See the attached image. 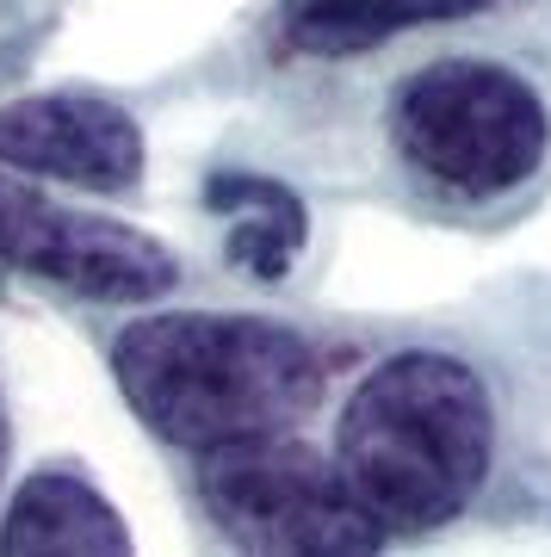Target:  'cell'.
Wrapping results in <instances>:
<instances>
[{"instance_id": "obj_2", "label": "cell", "mask_w": 551, "mask_h": 557, "mask_svg": "<svg viewBox=\"0 0 551 557\" xmlns=\"http://www.w3.org/2000/svg\"><path fill=\"white\" fill-rule=\"evenodd\" d=\"M322 168L446 236H509L551 199V0L415 25L329 62H292Z\"/></svg>"}, {"instance_id": "obj_5", "label": "cell", "mask_w": 551, "mask_h": 557, "mask_svg": "<svg viewBox=\"0 0 551 557\" xmlns=\"http://www.w3.org/2000/svg\"><path fill=\"white\" fill-rule=\"evenodd\" d=\"M0 260L62 298L143 310L186 285V260L137 223L99 218L87 205L44 199L38 186L0 174Z\"/></svg>"}, {"instance_id": "obj_3", "label": "cell", "mask_w": 551, "mask_h": 557, "mask_svg": "<svg viewBox=\"0 0 551 557\" xmlns=\"http://www.w3.org/2000/svg\"><path fill=\"white\" fill-rule=\"evenodd\" d=\"M366 341L260 310H143L112 335L106 366L149 440L211 453L329 421Z\"/></svg>"}, {"instance_id": "obj_7", "label": "cell", "mask_w": 551, "mask_h": 557, "mask_svg": "<svg viewBox=\"0 0 551 557\" xmlns=\"http://www.w3.org/2000/svg\"><path fill=\"white\" fill-rule=\"evenodd\" d=\"M0 552L38 557V552H131L124 515L99 496L81 458H44L38 471L20 483V496L0 515Z\"/></svg>"}, {"instance_id": "obj_1", "label": "cell", "mask_w": 551, "mask_h": 557, "mask_svg": "<svg viewBox=\"0 0 551 557\" xmlns=\"http://www.w3.org/2000/svg\"><path fill=\"white\" fill-rule=\"evenodd\" d=\"M329 453L391 545L551 527V273L372 335Z\"/></svg>"}, {"instance_id": "obj_4", "label": "cell", "mask_w": 551, "mask_h": 557, "mask_svg": "<svg viewBox=\"0 0 551 557\" xmlns=\"http://www.w3.org/2000/svg\"><path fill=\"white\" fill-rule=\"evenodd\" d=\"M186 502L205 533L236 552L285 557H359L391 539L347 490L329 440L267 434L211 453H186Z\"/></svg>"}, {"instance_id": "obj_10", "label": "cell", "mask_w": 551, "mask_h": 557, "mask_svg": "<svg viewBox=\"0 0 551 557\" xmlns=\"http://www.w3.org/2000/svg\"><path fill=\"white\" fill-rule=\"evenodd\" d=\"M7 465H13V409H7V391H0V490H7Z\"/></svg>"}, {"instance_id": "obj_6", "label": "cell", "mask_w": 551, "mask_h": 557, "mask_svg": "<svg viewBox=\"0 0 551 557\" xmlns=\"http://www.w3.org/2000/svg\"><path fill=\"white\" fill-rule=\"evenodd\" d=\"M0 168L99 199H137L149 174L137 112L99 87H57L0 106Z\"/></svg>"}, {"instance_id": "obj_8", "label": "cell", "mask_w": 551, "mask_h": 557, "mask_svg": "<svg viewBox=\"0 0 551 557\" xmlns=\"http://www.w3.org/2000/svg\"><path fill=\"white\" fill-rule=\"evenodd\" d=\"M205 211L223 218V260L255 285H285L310 255V205L279 174H223L205 180Z\"/></svg>"}, {"instance_id": "obj_9", "label": "cell", "mask_w": 551, "mask_h": 557, "mask_svg": "<svg viewBox=\"0 0 551 557\" xmlns=\"http://www.w3.org/2000/svg\"><path fill=\"white\" fill-rule=\"evenodd\" d=\"M483 7H495V0H273L267 25L292 62H329L372 50V44L415 32V25L483 13Z\"/></svg>"}]
</instances>
